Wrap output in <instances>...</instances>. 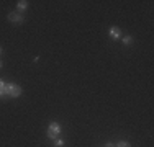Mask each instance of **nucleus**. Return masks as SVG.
Segmentation results:
<instances>
[{"instance_id": "nucleus-1", "label": "nucleus", "mask_w": 154, "mask_h": 147, "mask_svg": "<svg viewBox=\"0 0 154 147\" xmlns=\"http://www.w3.org/2000/svg\"><path fill=\"white\" fill-rule=\"evenodd\" d=\"M5 95L12 98H18L21 95V87L15 83H5Z\"/></svg>"}, {"instance_id": "nucleus-2", "label": "nucleus", "mask_w": 154, "mask_h": 147, "mask_svg": "<svg viewBox=\"0 0 154 147\" xmlns=\"http://www.w3.org/2000/svg\"><path fill=\"white\" fill-rule=\"evenodd\" d=\"M48 137L49 139H57L61 134V126L57 123H51L49 126H48V131H46Z\"/></svg>"}, {"instance_id": "nucleus-3", "label": "nucleus", "mask_w": 154, "mask_h": 147, "mask_svg": "<svg viewBox=\"0 0 154 147\" xmlns=\"http://www.w3.org/2000/svg\"><path fill=\"white\" fill-rule=\"evenodd\" d=\"M7 18H8V21H12V23H21V21H23V15L20 12H10Z\"/></svg>"}, {"instance_id": "nucleus-4", "label": "nucleus", "mask_w": 154, "mask_h": 147, "mask_svg": "<svg viewBox=\"0 0 154 147\" xmlns=\"http://www.w3.org/2000/svg\"><path fill=\"white\" fill-rule=\"evenodd\" d=\"M108 33H110V38L112 39H118L120 36H122V29H120L118 26H112L108 29Z\"/></svg>"}, {"instance_id": "nucleus-5", "label": "nucleus", "mask_w": 154, "mask_h": 147, "mask_svg": "<svg viewBox=\"0 0 154 147\" xmlns=\"http://www.w3.org/2000/svg\"><path fill=\"white\" fill-rule=\"evenodd\" d=\"M17 7H18V10H20V13H21V10H26V8H28V2H25V0H20V2L17 3Z\"/></svg>"}, {"instance_id": "nucleus-6", "label": "nucleus", "mask_w": 154, "mask_h": 147, "mask_svg": "<svg viewBox=\"0 0 154 147\" xmlns=\"http://www.w3.org/2000/svg\"><path fill=\"white\" fill-rule=\"evenodd\" d=\"M122 43L125 44V46H130V44L133 43V36H130V34H128V36H123Z\"/></svg>"}, {"instance_id": "nucleus-7", "label": "nucleus", "mask_w": 154, "mask_h": 147, "mask_svg": "<svg viewBox=\"0 0 154 147\" xmlns=\"http://www.w3.org/2000/svg\"><path fill=\"white\" fill-rule=\"evenodd\" d=\"M0 97H5V82L0 79Z\"/></svg>"}, {"instance_id": "nucleus-8", "label": "nucleus", "mask_w": 154, "mask_h": 147, "mask_svg": "<svg viewBox=\"0 0 154 147\" xmlns=\"http://www.w3.org/2000/svg\"><path fill=\"white\" fill-rule=\"evenodd\" d=\"M115 147H131V144H130V142H126V141H120Z\"/></svg>"}, {"instance_id": "nucleus-9", "label": "nucleus", "mask_w": 154, "mask_h": 147, "mask_svg": "<svg viewBox=\"0 0 154 147\" xmlns=\"http://www.w3.org/2000/svg\"><path fill=\"white\" fill-rule=\"evenodd\" d=\"M54 141H56V142H54V146H56V147H62V146L66 144V142L62 141V139H59V137H57V139H54Z\"/></svg>"}, {"instance_id": "nucleus-10", "label": "nucleus", "mask_w": 154, "mask_h": 147, "mask_svg": "<svg viewBox=\"0 0 154 147\" xmlns=\"http://www.w3.org/2000/svg\"><path fill=\"white\" fill-rule=\"evenodd\" d=\"M105 147H115V146H113L112 142H108V144H105Z\"/></svg>"}, {"instance_id": "nucleus-11", "label": "nucleus", "mask_w": 154, "mask_h": 147, "mask_svg": "<svg viewBox=\"0 0 154 147\" xmlns=\"http://www.w3.org/2000/svg\"><path fill=\"white\" fill-rule=\"evenodd\" d=\"M0 69H2V61H0Z\"/></svg>"}, {"instance_id": "nucleus-12", "label": "nucleus", "mask_w": 154, "mask_h": 147, "mask_svg": "<svg viewBox=\"0 0 154 147\" xmlns=\"http://www.w3.org/2000/svg\"><path fill=\"white\" fill-rule=\"evenodd\" d=\"M0 54H2V47H0Z\"/></svg>"}]
</instances>
